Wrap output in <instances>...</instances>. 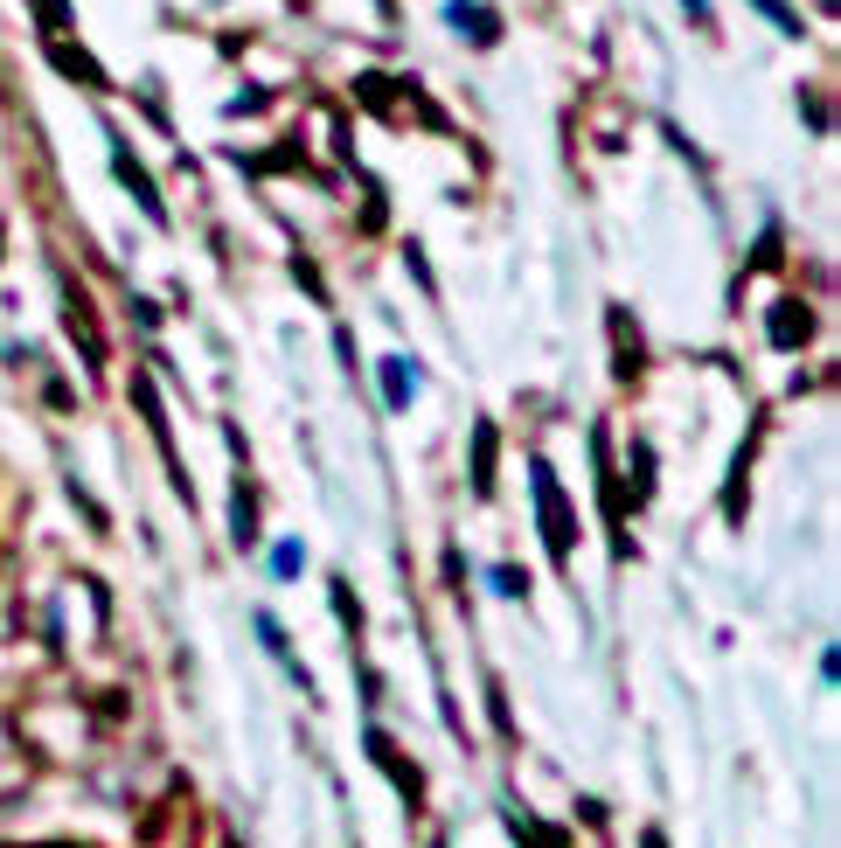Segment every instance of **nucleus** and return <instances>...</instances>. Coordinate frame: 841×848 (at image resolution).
<instances>
[{
  "label": "nucleus",
  "mask_w": 841,
  "mask_h": 848,
  "mask_svg": "<svg viewBox=\"0 0 841 848\" xmlns=\"http://www.w3.org/2000/svg\"><path fill=\"white\" fill-rule=\"evenodd\" d=\"M383 397H390L397 411L411 404V362H404V355H390V362H383Z\"/></svg>",
  "instance_id": "nucleus-1"
},
{
  "label": "nucleus",
  "mask_w": 841,
  "mask_h": 848,
  "mask_svg": "<svg viewBox=\"0 0 841 848\" xmlns=\"http://www.w3.org/2000/svg\"><path fill=\"white\" fill-rule=\"evenodd\" d=\"M272 577H299V543H279L272 550Z\"/></svg>",
  "instance_id": "nucleus-2"
},
{
  "label": "nucleus",
  "mask_w": 841,
  "mask_h": 848,
  "mask_svg": "<svg viewBox=\"0 0 841 848\" xmlns=\"http://www.w3.org/2000/svg\"><path fill=\"white\" fill-rule=\"evenodd\" d=\"M494 591H501V598H522L529 577H522V570H494Z\"/></svg>",
  "instance_id": "nucleus-3"
},
{
  "label": "nucleus",
  "mask_w": 841,
  "mask_h": 848,
  "mask_svg": "<svg viewBox=\"0 0 841 848\" xmlns=\"http://www.w3.org/2000/svg\"><path fill=\"white\" fill-rule=\"evenodd\" d=\"M765 14H772V21H779L786 35H800V21H793V7H786V0H765Z\"/></svg>",
  "instance_id": "nucleus-4"
}]
</instances>
